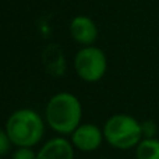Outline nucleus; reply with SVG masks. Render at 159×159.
Listing matches in <instances>:
<instances>
[{"label": "nucleus", "instance_id": "f257e3e1", "mask_svg": "<svg viewBox=\"0 0 159 159\" xmlns=\"http://www.w3.org/2000/svg\"><path fill=\"white\" fill-rule=\"evenodd\" d=\"M81 102L70 92L53 95L45 107V120L48 126L61 135L73 134L81 123Z\"/></svg>", "mask_w": 159, "mask_h": 159}, {"label": "nucleus", "instance_id": "f03ea898", "mask_svg": "<svg viewBox=\"0 0 159 159\" xmlns=\"http://www.w3.org/2000/svg\"><path fill=\"white\" fill-rule=\"evenodd\" d=\"M4 131L16 147H34L45 134V123L32 109H18L8 116Z\"/></svg>", "mask_w": 159, "mask_h": 159}, {"label": "nucleus", "instance_id": "7ed1b4c3", "mask_svg": "<svg viewBox=\"0 0 159 159\" xmlns=\"http://www.w3.org/2000/svg\"><path fill=\"white\" fill-rule=\"evenodd\" d=\"M105 140L117 149H131L143 140V127L138 120L130 115H113L103 126Z\"/></svg>", "mask_w": 159, "mask_h": 159}, {"label": "nucleus", "instance_id": "20e7f679", "mask_svg": "<svg viewBox=\"0 0 159 159\" xmlns=\"http://www.w3.org/2000/svg\"><path fill=\"white\" fill-rule=\"evenodd\" d=\"M75 73L82 81L96 82L105 75L107 69L106 56L99 48L84 46L74 57Z\"/></svg>", "mask_w": 159, "mask_h": 159}, {"label": "nucleus", "instance_id": "39448f33", "mask_svg": "<svg viewBox=\"0 0 159 159\" xmlns=\"http://www.w3.org/2000/svg\"><path fill=\"white\" fill-rule=\"evenodd\" d=\"M103 140V130L96 124H80L71 134L73 145L82 152H92L98 149Z\"/></svg>", "mask_w": 159, "mask_h": 159}, {"label": "nucleus", "instance_id": "423d86ee", "mask_svg": "<svg viewBox=\"0 0 159 159\" xmlns=\"http://www.w3.org/2000/svg\"><path fill=\"white\" fill-rule=\"evenodd\" d=\"M70 34L77 43L84 45V46H91L96 41L98 28L89 17L78 16L74 17L70 24Z\"/></svg>", "mask_w": 159, "mask_h": 159}, {"label": "nucleus", "instance_id": "0eeeda50", "mask_svg": "<svg viewBox=\"0 0 159 159\" xmlns=\"http://www.w3.org/2000/svg\"><path fill=\"white\" fill-rule=\"evenodd\" d=\"M38 159H74L73 143L63 137L52 138L38 151Z\"/></svg>", "mask_w": 159, "mask_h": 159}, {"label": "nucleus", "instance_id": "6e6552de", "mask_svg": "<svg viewBox=\"0 0 159 159\" xmlns=\"http://www.w3.org/2000/svg\"><path fill=\"white\" fill-rule=\"evenodd\" d=\"M43 63L46 66V69L49 70V73L55 75L63 74L64 70V60H63V53H61L59 46H49L43 52Z\"/></svg>", "mask_w": 159, "mask_h": 159}, {"label": "nucleus", "instance_id": "1a4fd4ad", "mask_svg": "<svg viewBox=\"0 0 159 159\" xmlns=\"http://www.w3.org/2000/svg\"><path fill=\"white\" fill-rule=\"evenodd\" d=\"M137 159H159V140L143 138L135 149Z\"/></svg>", "mask_w": 159, "mask_h": 159}, {"label": "nucleus", "instance_id": "9d476101", "mask_svg": "<svg viewBox=\"0 0 159 159\" xmlns=\"http://www.w3.org/2000/svg\"><path fill=\"white\" fill-rule=\"evenodd\" d=\"M11 159H38V154L34 152L32 147H17Z\"/></svg>", "mask_w": 159, "mask_h": 159}, {"label": "nucleus", "instance_id": "9b49d317", "mask_svg": "<svg viewBox=\"0 0 159 159\" xmlns=\"http://www.w3.org/2000/svg\"><path fill=\"white\" fill-rule=\"evenodd\" d=\"M143 127V137L144 138H155L158 133V126L154 120H145L141 123Z\"/></svg>", "mask_w": 159, "mask_h": 159}, {"label": "nucleus", "instance_id": "f8f14e48", "mask_svg": "<svg viewBox=\"0 0 159 159\" xmlns=\"http://www.w3.org/2000/svg\"><path fill=\"white\" fill-rule=\"evenodd\" d=\"M11 140L10 137L7 135V133L3 130V131H0V155L2 157H6V155L8 154V151H10L11 148Z\"/></svg>", "mask_w": 159, "mask_h": 159}]
</instances>
